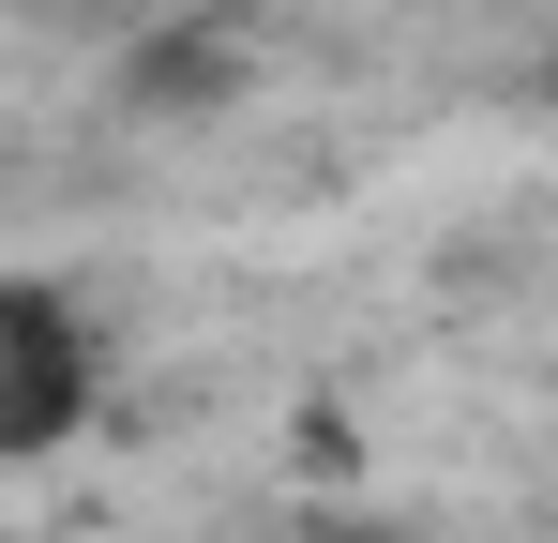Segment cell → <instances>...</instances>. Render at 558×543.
Returning a JSON list of instances; mask_svg holds the SVG:
<instances>
[{"label":"cell","instance_id":"obj_1","mask_svg":"<svg viewBox=\"0 0 558 543\" xmlns=\"http://www.w3.org/2000/svg\"><path fill=\"white\" fill-rule=\"evenodd\" d=\"M92 333H76V302L61 287H15L0 272V452H61L92 423Z\"/></svg>","mask_w":558,"mask_h":543},{"label":"cell","instance_id":"obj_2","mask_svg":"<svg viewBox=\"0 0 558 543\" xmlns=\"http://www.w3.org/2000/svg\"><path fill=\"white\" fill-rule=\"evenodd\" d=\"M227 76H242V46H227L211 15H182V31H151V46L121 61V90H136V106H227Z\"/></svg>","mask_w":558,"mask_h":543},{"label":"cell","instance_id":"obj_3","mask_svg":"<svg viewBox=\"0 0 558 543\" xmlns=\"http://www.w3.org/2000/svg\"><path fill=\"white\" fill-rule=\"evenodd\" d=\"M287 452H302V483H363V423H348V408H302Z\"/></svg>","mask_w":558,"mask_h":543},{"label":"cell","instance_id":"obj_4","mask_svg":"<svg viewBox=\"0 0 558 543\" xmlns=\"http://www.w3.org/2000/svg\"><path fill=\"white\" fill-rule=\"evenodd\" d=\"M287 543H423V529H392V514H348V498H302V529Z\"/></svg>","mask_w":558,"mask_h":543}]
</instances>
